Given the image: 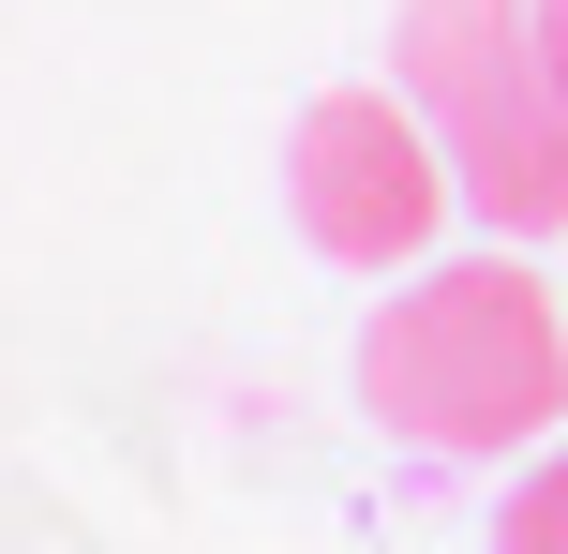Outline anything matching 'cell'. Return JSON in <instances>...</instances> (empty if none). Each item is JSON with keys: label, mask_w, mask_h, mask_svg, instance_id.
I'll list each match as a JSON object with an SVG mask.
<instances>
[{"label": "cell", "mask_w": 568, "mask_h": 554, "mask_svg": "<svg viewBox=\"0 0 568 554\" xmlns=\"http://www.w3.org/2000/svg\"><path fill=\"white\" fill-rule=\"evenodd\" d=\"M449 210H464V180H449L434 120L404 105L389 75L314 90V105L284 120V225H300L329 270H374V285H404V270H434Z\"/></svg>", "instance_id": "obj_3"}, {"label": "cell", "mask_w": 568, "mask_h": 554, "mask_svg": "<svg viewBox=\"0 0 568 554\" xmlns=\"http://www.w3.org/2000/svg\"><path fill=\"white\" fill-rule=\"evenodd\" d=\"M494 554H568V435L539 465H509V495H494Z\"/></svg>", "instance_id": "obj_4"}, {"label": "cell", "mask_w": 568, "mask_h": 554, "mask_svg": "<svg viewBox=\"0 0 568 554\" xmlns=\"http://www.w3.org/2000/svg\"><path fill=\"white\" fill-rule=\"evenodd\" d=\"M389 90L434 120L479 240H568V90L539 60V0H404Z\"/></svg>", "instance_id": "obj_2"}, {"label": "cell", "mask_w": 568, "mask_h": 554, "mask_svg": "<svg viewBox=\"0 0 568 554\" xmlns=\"http://www.w3.org/2000/svg\"><path fill=\"white\" fill-rule=\"evenodd\" d=\"M359 405L419 465H539L568 435V285L524 240L404 270L359 315Z\"/></svg>", "instance_id": "obj_1"}, {"label": "cell", "mask_w": 568, "mask_h": 554, "mask_svg": "<svg viewBox=\"0 0 568 554\" xmlns=\"http://www.w3.org/2000/svg\"><path fill=\"white\" fill-rule=\"evenodd\" d=\"M539 60H554V90H568V0H539Z\"/></svg>", "instance_id": "obj_5"}]
</instances>
